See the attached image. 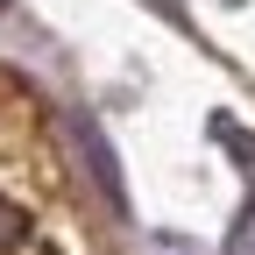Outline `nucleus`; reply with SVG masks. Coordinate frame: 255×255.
<instances>
[{
	"label": "nucleus",
	"instance_id": "1",
	"mask_svg": "<svg viewBox=\"0 0 255 255\" xmlns=\"http://www.w3.org/2000/svg\"><path fill=\"white\" fill-rule=\"evenodd\" d=\"M0 255H107L78 213V191L36 100L7 71H0Z\"/></svg>",
	"mask_w": 255,
	"mask_h": 255
}]
</instances>
